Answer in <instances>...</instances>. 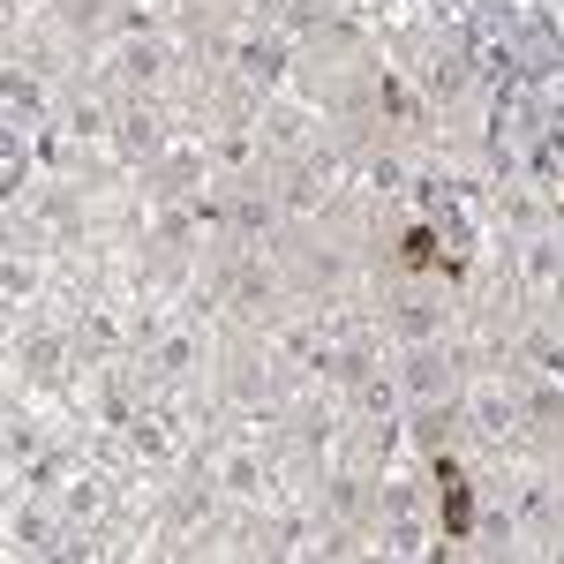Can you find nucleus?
Instances as JSON below:
<instances>
[{"instance_id": "nucleus-1", "label": "nucleus", "mask_w": 564, "mask_h": 564, "mask_svg": "<svg viewBox=\"0 0 564 564\" xmlns=\"http://www.w3.org/2000/svg\"><path fill=\"white\" fill-rule=\"evenodd\" d=\"M436 489H444V534L467 542V534H475V489H467V475H459L452 459H436Z\"/></svg>"}, {"instance_id": "nucleus-2", "label": "nucleus", "mask_w": 564, "mask_h": 564, "mask_svg": "<svg viewBox=\"0 0 564 564\" xmlns=\"http://www.w3.org/2000/svg\"><path fill=\"white\" fill-rule=\"evenodd\" d=\"M406 263H414V271H430V263H436V234H430V226L406 234Z\"/></svg>"}]
</instances>
